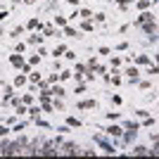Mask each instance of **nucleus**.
<instances>
[{
    "label": "nucleus",
    "instance_id": "3",
    "mask_svg": "<svg viewBox=\"0 0 159 159\" xmlns=\"http://www.w3.org/2000/svg\"><path fill=\"white\" fill-rule=\"evenodd\" d=\"M119 133H121V128H116V126L109 128V135H119Z\"/></svg>",
    "mask_w": 159,
    "mask_h": 159
},
{
    "label": "nucleus",
    "instance_id": "2",
    "mask_svg": "<svg viewBox=\"0 0 159 159\" xmlns=\"http://www.w3.org/2000/svg\"><path fill=\"white\" fill-rule=\"evenodd\" d=\"M90 107H95V102H81V109H90Z\"/></svg>",
    "mask_w": 159,
    "mask_h": 159
},
{
    "label": "nucleus",
    "instance_id": "1",
    "mask_svg": "<svg viewBox=\"0 0 159 159\" xmlns=\"http://www.w3.org/2000/svg\"><path fill=\"white\" fill-rule=\"evenodd\" d=\"M64 152L74 154V152H79V147H76V145H66V147H64Z\"/></svg>",
    "mask_w": 159,
    "mask_h": 159
}]
</instances>
